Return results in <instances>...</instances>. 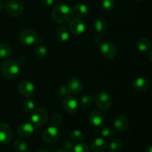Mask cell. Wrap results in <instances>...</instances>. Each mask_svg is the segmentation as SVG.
I'll list each match as a JSON object with an SVG mask.
<instances>
[{
    "label": "cell",
    "mask_w": 152,
    "mask_h": 152,
    "mask_svg": "<svg viewBox=\"0 0 152 152\" xmlns=\"http://www.w3.org/2000/svg\"><path fill=\"white\" fill-rule=\"evenodd\" d=\"M73 8L66 4L55 6L51 12L52 19L57 24H64L71 20L74 16Z\"/></svg>",
    "instance_id": "obj_1"
},
{
    "label": "cell",
    "mask_w": 152,
    "mask_h": 152,
    "mask_svg": "<svg viewBox=\"0 0 152 152\" xmlns=\"http://www.w3.org/2000/svg\"><path fill=\"white\" fill-rule=\"evenodd\" d=\"M20 63L16 59H7L2 64L1 71L2 75L9 80L16 78L20 74Z\"/></svg>",
    "instance_id": "obj_2"
},
{
    "label": "cell",
    "mask_w": 152,
    "mask_h": 152,
    "mask_svg": "<svg viewBox=\"0 0 152 152\" xmlns=\"http://www.w3.org/2000/svg\"><path fill=\"white\" fill-rule=\"evenodd\" d=\"M5 12L11 17H18L23 13L24 4L20 0H10L4 5Z\"/></svg>",
    "instance_id": "obj_3"
},
{
    "label": "cell",
    "mask_w": 152,
    "mask_h": 152,
    "mask_svg": "<svg viewBox=\"0 0 152 152\" xmlns=\"http://www.w3.org/2000/svg\"><path fill=\"white\" fill-rule=\"evenodd\" d=\"M19 40L24 45L31 46L38 42L39 37L37 33L34 30L26 29L19 34Z\"/></svg>",
    "instance_id": "obj_4"
},
{
    "label": "cell",
    "mask_w": 152,
    "mask_h": 152,
    "mask_svg": "<svg viewBox=\"0 0 152 152\" xmlns=\"http://www.w3.org/2000/svg\"><path fill=\"white\" fill-rule=\"evenodd\" d=\"M95 102L99 110L107 111L111 108V105H112V97L110 94L107 93V92H99L96 95Z\"/></svg>",
    "instance_id": "obj_5"
},
{
    "label": "cell",
    "mask_w": 152,
    "mask_h": 152,
    "mask_svg": "<svg viewBox=\"0 0 152 152\" xmlns=\"http://www.w3.org/2000/svg\"><path fill=\"white\" fill-rule=\"evenodd\" d=\"M48 118L47 110L43 108H37L31 113V121L35 126H40L45 124Z\"/></svg>",
    "instance_id": "obj_6"
},
{
    "label": "cell",
    "mask_w": 152,
    "mask_h": 152,
    "mask_svg": "<svg viewBox=\"0 0 152 152\" xmlns=\"http://www.w3.org/2000/svg\"><path fill=\"white\" fill-rule=\"evenodd\" d=\"M61 137L60 131L56 126H50L42 134V139L46 143L53 144L57 142Z\"/></svg>",
    "instance_id": "obj_7"
},
{
    "label": "cell",
    "mask_w": 152,
    "mask_h": 152,
    "mask_svg": "<svg viewBox=\"0 0 152 152\" xmlns=\"http://www.w3.org/2000/svg\"><path fill=\"white\" fill-rule=\"evenodd\" d=\"M18 91L24 97L31 98L35 94V86L29 80H22L18 84Z\"/></svg>",
    "instance_id": "obj_8"
},
{
    "label": "cell",
    "mask_w": 152,
    "mask_h": 152,
    "mask_svg": "<svg viewBox=\"0 0 152 152\" xmlns=\"http://www.w3.org/2000/svg\"><path fill=\"white\" fill-rule=\"evenodd\" d=\"M101 54L107 59H113L117 55V48L111 42H105L99 45Z\"/></svg>",
    "instance_id": "obj_9"
},
{
    "label": "cell",
    "mask_w": 152,
    "mask_h": 152,
    "mask_svg": "<svg viewBox=\"0 0 152 152\" xmlns=\"http://www.w3.org/2000/svg\"><path fill=\"white\" fill-rule=\"evenodd\" d=\"M70 31L74 35L80 36L86 31V24L80 18H75L70 22Z\"/></svg>",
    "instance_id": "obj_10"
},
{
    "label": "cell",
    "mask_w": 152,
    "mask_h": 152,
    "mask_svg": "<svg viewBox=\"0 0 152 152\" xmlns=\"http://www.w3.org/2000/svg\"><path fill=\"white\" fill-rule=\"evenodd\" d=\"M13 137V131L8 125L0 123V144L4 145L11 140Z\"/></svg>",
    "instance_id": "obj_11"
},
{
    "label": "cell",
    "mask_w": 152,
    "mask_h": 152,
    "mask_svg": "<svg viewBox=\"0 0 152 152\" xmlns=\"http://www.w3.org/2000/svg\"><path fill=\"white\" fill-rule=\"evenodd\" d=\"M63 108L65 111L70 114H74L77 111L79 108V102L77 99L73 96H67L62 102Z\"/></svg>",
    "instance_id": "obj_12"
},
{
    "label": "cell",
    "mask_w": 152,
    "mask_h": 152,
    "mask_svg": "<svg viewBox=\"0 0 152 152\" xmlns=\"http://www.w3.org/2000/svg\"><path fill=\"white\" fill-rule=\"evenodd\" d=\"M88 120L91 126L101 127L105 123V116L100 111H92L88 114Z\"/></svg>",
    "instance_id": "obj_13"
},
{
    "label": "cell",
    "mask_w": 152,
    "mask_h": 152,
    "mask_svg": "<svg viewBox=\"0 0 152 152\" xmlns=\"http://www.w3.org/2000/svg\"><path fill=\"white\" fill-rule=\"evenodd\" d=\"M129 126V120L124 114L116 116L114 120V127L118 132H124Z\"/></svg>",
    "instance_id": "obj_14"
},
{
    "label": "cell",
    "mask_w": 152,
    "mask_h": 152,
    "mask_svg": "<svg viewBox=\"0 0 152 152\" xmlns=\"http://www.w3.org/2000/svg\"><path fill=\"white\" fill-rule=\"evenodd\" d=\"M66 87L68 88L69 94H77L83 90V84L81 80L77 78V77H74V78H71L68 81Z\"/></svg>",
    "instance_id": "obj_15"
},
{
    "label": "cell",
    "mask_w": 152,
    "mask_h": 152,
    "mask_svg": "<svg viewBox=\"0 0 152 152\" xmlns=\"http://www.w3.org/2000/svg\"><path fill=\"white\" fill-rule=\"evenodd\" d=\"M34 125L30 123H22L17 129V134L20 137H29L34 134Z\"/></svg>",
    "instance_id": "obj_16"
},
{
    "label": "cell",
    "mask_w": 152,
    "mask_h": 152,
    "mask_svg": "<svg viewBox=\"0 0 152 152\" xmlns=\"http://www.w3.org/2000/svg\"><path fill=\"white\" fill-rule=\"evenodd\" d=\"M132 86L137 91H145L148 88L149 83L146 79L143 77H138L132 83Z\"/></svg>",
    "instance_id": "obj_17"
},
{
    "label": "cell",
    "mask_w": 152,
    "mask_h": 152,
    "mask_svg": "<svg viewBox=\"0 0 152 152\" xmlns=\"http://www.w3.org/2000/svg\"><path fill=\"white\" fill-rule=\"evenodd\" d=\"M55 36L56 39L61 42H65L70 39L69 31L65 27L61 26L58 28L55 32Z\"/></svg>",
    "instance_id": "obj_18"
},
{
    "label": "cell",
    "mask_w": 152,
    "mask_h": 152,
    "mask_svg": "<svg viewBox=\"0 0 152 152\" xmlns=\"http://www.w3.org/2000/svg\"><path fill=\"white\" fill-rule=\"evenodd\" d=\"M107 142L103 138L97 137L92 141L91 149L94 152H102L106 148Z\"/></svg>",
    "instance_id": "obj_19"
},
{
    "label": "cell",
    "mask_w": 152,
    "mask_h": 152,
    "mask_svg": "<svg viewBox=\"0 0 152 152\" xmlns=\"http://www.w3.org/2000/svg\"><path fill=\"white\" fill-rule=\"evenodd\" d=\"M152 46L151 40L146 37H142L137 42V48L140 52H146L149 50Z\"/></svg>",
    "instance_id": "obj_20"
},
{
    "label": "cell",
    "mask_w": 152,
    "mask_h": 152,
    "mask_svg": "<svg viewBox=\"0 0 152 152\" xmlns=\"http://www.w3.org/2000/svg\"><path fill=\"white\" fill-rule=\"evenodd\" d=\"M74 14L78 17H86L88 14V7L86 4L79 3L73 7Z\"/></svg>",
    "instance_id": "obj_21"
},
{
    "label": "cell",
    "mask_w": 152,
    "mask_h": 152,
    "mask_svg": "<svg viewBox=\"0 0 152 152\" xmlns=\"http://www.w3.org/2000/svg\"><path fill=\"white\" fill-rule=\"evenodd\" d=\"M13 50L9 45L5 43L0 44V59H8L12 56Z\"/></svg>",
    "instance_id": "obj_22"
},
{
    "label": "cell",
    "mask_w": 152,
    "mask_h": 152,
    "mask_svg": "<svg viewBox=\"0 0 152 152\" xmlns=\"http://www.w3.org/2000/svg\"><path fill=\"white\" fill-rule=\"evenodd\" d=\"M94 28L98 34H102L107 30V24L104 19L97 18L94 22Z\"/></svg>",
    "instance_id": "obj_23"
},
{
    "label": "cell",
    "mask_w": 152,
    "mask_h": 152,
    "mask_svg": "<svg viewBox=\"0 0 152 152\" xmlns=\"http://www.w3.org/2000/svg\"><path fill=\"white\" fill-rule=\"evenodd\" d=\"M94 102V98L91 95H85L81 98L80 101V105L84 109H87L91 107Z\"/></svg>",
    "instance_id": "obj_24"
},
{
    "label": "cell",
    "mask_w": 152,
    "mask_h": 152,
    "mask_svg": "<svg viewBox=\"0 0 152 152\" xmlns=\"http://www.w3.org/2000/svg\"><path fill=\"white\" fill-rule=\"evenodd\" d=\"M13 147H14L15 150L18 152H29L28 144L23 140L19 139L15 141Z\"/></svg>",
    "instance_id": "obj_25"
},
{
    "label": "cell",
    "mask_w": 152,
    "mask_h": 152,
    "mask_svg": "<svg viewBox=\"0 0 152 152\" xmlns=\"http://www.w3.org/2000/svg\"><path fill=\"white\" fill-rule=\"evenodd\" d=\"M34 52H35L36 56L38 58H40V59L45 58L48 56V48L43 45H38L36 46L35 49H34Z\"/></svg>",
    "instance_id": "obj_26"
},
{
    "label": "cell",
    "mask_w": 152,
    "mask_h": 152,
    "mask_svg": "<svg viewBox=\"0 0 152 152\" xmlns=\"http://www.w3.org/2000/svg\"><path fill=\"white\" fill-rule=\"evenodd\" d=\"M70 137H71V140L74 141V142H81L84 140L85 136L81 131L79 130V129H75L71 132Z\"/></svg>",
    "instance_id": "obj_27"
},
{
    "label": "cell",
    "mask_w": 152,
    "mask_h": 152,
    "mask_svg": "<svg viewBox=\"0 0 152 152\" xmlns=\"http://www.w3.org/2000/svg\"><path fill=\"white\" fill-rule=\"evenodd\" d=\"M123 146V143L120 140L115 139L109 145L110 152H120L122 150Z\"/></svg>",
    "instance_id": "obj_28"
},
{
    "label": "cell",
    "mask_w": 152,
    "mask_h": 152,
    "mask_svg": "<svg viewBox=\"0 0 152 152\" xmlns=\"http://www.w3.org/2000/svg\"><path fill=\"white\" fill-rule=\"evenodd\" d=\"M22 109L26 113H32L35 109V103L34 101L28 98L22 103Z\"/></svg>",
    "instance_id": "obj_29"
},
{
    "label": "cell",
    "mask_w": 152,
    "mask_h": 152,
    "mask_svg": "<svg viewBox=\"0 0 152 152\" xmlns=\"http://www.w3.org/2000/svg\"><path fill=\"white\" fill-rule=\"evenodd\" d=\"M115 2L114 0H102L101 2V7L105 11L109 12L114 9Z\"/></svg>",
    "instance_id": "obj_30"
},
{
    "label": "cell",
    "mask_w": 152,
    "mask_h": 152,
    "mask_svg": "<svg viewBox=\"0 0 152 152\" xmlns=\"http://www.w3.org/2000/svg\"><path fill=\"white\" fill-rule=\"evenodd\" d=\"M73 152H90L88 145L84 142H79L76 145H74Z\"/></svg>",
    "instance_id": "obj_31"
},
{
    "label": "cell",
    "mask_w": 152,
    "mask_h": 152,
    "mask_svg": "<svg viewBox=\"0 0 152 152\" xmlns=\"http://www.w3.org/2000/svg\"><path fill=\"white\" fill-rule=\"evenodd\" d=\"M101 134L103 137L104 138H106V139H111L113 138L115 135L114 130L112 129H111L110 127H105L101 132Z\"/></svg>",
    "instance_id": "obj_32"
},
{
    "label": "cell",
    "mask_w": 152,
    "mask_h": 152,
    "mask_svg": "<svg viewBox=\"0 0 152 152\" xmlns=\"http://www.w3.org/2000/svg\"><path fill=\"white\" fill-rule=\"evenodd\" d=\"M50 122H51L52 125L53 126H60L61 123L62 122V117L59 113H55L51 117V120H50Z\"/></svg>",
    "instance_id": "obj_33"
},
{
    "label": "cell",
    "mask_w": 152,
    "mask_h": 152,
    "mask_svg": "<svg viewBox=\"0 0 152 152\" xmlns=\"http://www.w3.org/2000/svg\"><path fill=\"white\" fill-rule=\"evenodd\" d=\"M58 91H59V94L61 95V96H68V94H69V92H68V88H67V87L65 86H61V87H59V88L58 89Z\"/></svg>",
    "instance_id": "obj_34"
},
{
    "label": "cell",
    "mask_w": 152,
    "mask_h": 152,
    "mask_svg": "<svg viewBox=\"0 0 152 152\" xmlns=\"http://www.w3.org/2000/svg\"><path fill=\"white\" fill-rule=\"evenodd\" d=\"M63 146H64V148H65V149L71 151H73V149H74V143L71 142V141L66 140L65 142V143H64Z\"/></svg>",
    "instance_id": "obj_35"
},
{
    "label": "cell",
    "mask_w": 152,
    "mask_h": 152,
    "mask_svg": "<svg viewBox=\"0 0 152 152\" xmlns=\"http://www.w3.org/2000/svg\"><path fill=\"white\" fill-rule=\"evenodd\" d=\"M43 2L45 5L51 6L54 3V0H43Z\"/></svg>",
    "instance_id": "obj_36"
},
{
    "label": "cell",
    "mask_w": 152,
    "mask_h": 152,
    "mask_svg": "<svg viewBox=\"0 0 152 152\" xmlns=\"http://www.w3.org/2000/svg\"><path fill=\"white\" fill-rule=\"evenodd\" d=\"M145 152H152V145H147L145 147Z\"/></svg>",
    "instance_id": "obj_37"
},
{
    "label": "cell",
    "mask_w": 152,
    "mask_h": 152,
    "mask_svg": "<svg viewBox=\"0 0 152 152\" xmlns=\"http://www.w3.org/2000/svg\"><path fill=\"white\" fill-rule=\"evenodd\" d=\"M148 60H149L150 62L152 64V50L149 52V53H148Z\"/></svg>",
    "instance_id": "obj_38"
},
{
    "label": "cell",
    "mask_w": 152,
    "mask_h": 152,
    "mask_svg": "<svg viewBox=\"0 0 152 152\" xmlns=\"http://www.w3.org/2000/svg\"><path fill=\"white\" fill-rule=\"evenodd\" d=\"M56 152H70V151H68V150L65 149V148H60V149H58Z\"/></svg>",
    "instance_id": "obj_39"
},
{
    "label": "cell",
    "mask_w": 152,
    "mask_h": 152,
    "mask_svg": "<svg viewBox=\"0 0 152 152\" xmlns=\"http://www.w3.org/2000/svg\"><path fill=\"white\" fill-rule=\"evenodd\" d=\"M4 4H3V2L1 1H0V11L4 8Z\"/></svg>",
    "instance_id": "obj_40"
},
{
    "label": "cell",
    "mask_w": 152,
    "mask_h": 152,
    "mask_svg": "<svg viewBox=\"0 0 152 152\" xmlns=\"http://www.w3.org/2000/svg\"><path fill=\"white\" fill-rule=\"evenodd\" d=\"M36 152H49L48 151H46V150H39V151Z\"/></svg>",
    "instance_id": "obj_41"
},
{
    "label": "cell",
    "mask_w": 152,
    "mask_h": 152,
    "mask_svg": "<svg viewBox=\"0 0 152 152\" xmlns=\"http://www.w3.org/2000/svg\"><path fill=\"white\" fill-rule=\"evenodd\" d=\"M134 1H142V0H134Z\"/></svg>",
    "instance_id": "obj_42"
}]
</instances>
